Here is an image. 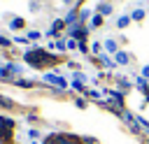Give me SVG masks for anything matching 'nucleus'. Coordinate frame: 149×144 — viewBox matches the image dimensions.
Instances as JSON below:
<instances>
[{
    "mask_svg": "<svg viewBox=\"0 0 149 144\" xmlns=\"http://www.w3.org/2000/svg\"><path fill=\"white\" fill-rule=\"evenodd\" d=\"M105 49H107V51H112V53H116V51H119V46H116V42H114V39H105Z\"/></svg>",
    "mask_w": 149,
    "mask_h": 144,
    "instance_id": "nucleus-5",
    "label": "nucleus"
},
{
    "mask_svg": "<svg viewBox=\"0 0 149 144\" xmlns=\"http://www.w3.org/2000/svg\"><path fill=\"white\" fill-rule=\"evenodd\" d=\"M100 23H102V16H100V14H98V16H93V21H91V26H100Z\"/></svg>",
    "mask_w": 149,
    "mask_h": 144,
    "instance_id": "nucleus-8",
    "label": "nucleus"
},
{
    "mask_svg": "<svg viewBox=\"0 0 149 144\" xmlns=\"http://www.w3.org/2000/svg\"><path fill=\"white\" fill-rule=\"evenodd\" d=\"M130 19H133V21H142V19H144V9H135V12L130 14Z\"/></svg>",
    "mask_w": 149,
    "mask_h": 144,
    "instance_id": "nucleus-6",
    "label": "nucleus"
},
{
    "mask_svg": "<svg viewBox=\"0 0 149 144\" xmlns=\"http://www.w3.org/2000/svg\"><path fill=\"white\" fill-rule=\"evenodd\" d=\"M98 14H112V5H109V2L98 5Z\"/></svg>",
    "mask_w": 149,
    "mask_h": 144,
    "instance_id": "nucleus-4",
    "label": "nucleus"
},
{
    "mask_svg": "<svg viewBox=\"0 0 149 144\" xmlns=\"http://www.w3.org/2000/svg\"><path fill=\"white\" fill-rule=\"evenodd\" d=\"M26 60L40 67V65H44V63H54V56H49V53H44V51H30V53H26Z\"/></svg>",
    "mask_w": 149,
    "mask_h": 144,
    "instance_id": "nucleus-1",
    "label": "nucleus"
},
{
    "mask_svg": "<svg viewBox=\"0 0 149 144\" xmlns=\"http://www.w3.org/2000/svg\"><path fill=\"white\" fill-rule=\"evenodd\" d=\"M21 26H23L21 19H14V21H12V28H21Z\"/></svg>",
    "mask_w": 149,
    "mask_h": 144,
    "instance_id": "nucleus-10",
    "label": "nucleus"
},
{
    "mask_svg": "<svg viewBox=\"0 0 149 144\" xmlns=\"http://www.w3.org/2000/svg\"><path fill=\"white\" fill-rule=\"evenodd\" d=\"M119 86H121V88H130V81H128V79H119Z\"/></svg>",
    "mask_w": 149,
    "mask_h": 144,
    "instance_id": "nucleus-9",
    "label": "nucleus"
},
{
    "mask_svg": "<svg viewBox=\"0 0 149 144\" xmlns=\"http://www.w3.org/2000/svg\"><path fill=\"white\" fill-rule=\"evenodd\" d=\"M0 144H2V139H0Z\"/></svg>",
    "mask_w": 149,
    "mask_h": 144,
    "instance_id": "nucleus-13",
    "label": "nucleus"
},
{
    "mask_svg": "<svg viewBox=\"0 0 149 144\" xmlns=\"http://www.w3.org/2000/svg\"><path fill=\"white\" fill-rule=\"evenodd\" d=\"M142 77H144V79H149V65H144V67H142Z\"/></svg>",
    "mask_w": 149,
    "mask_h": 144,
    "instance_id": "nucleus-12",
    "label": "nucleus"
},
{
    "mask_svg": "<svg viewBox=\"0 0 149 144\" xmlns=\"http://www.w3.org/2000/svg\"><path fill=\"white\" fill-rule=\"evenodd\" d=\"M130 21H133V19H130V16H121V19H119V21H116V26H119V28H126V26H128V23H130Z\"/></svg>",
    "mask_w": 149,
    "mask_h": 144,
    "instance_id": "nucleus-7",
    "label": "nucleus"
},
{
    "mask_svg": "<svg viewBox=\"0 0 149 144\" xmlns=\"http://www.w3.org/2000/svg\"><path fill=\"white\" fill-rule=\"evenodd\" d=\"M100 58H102V65H107V67H112V65H114V63H112L107 56H100Z\"/></svg>",
    "mask_w": 149,
    "mask_h": 144,
    "instance_id": "nucleus-11",
    "label": "nucleus"
},
{
    "mask_svg": "<svg viewBox=\"0 0 149 144\" xmlns=\"http://www.w3.org/2000/svg\"><path fill=\"white\" fill-rule=\"evenodd\" d=\"M114 63H116V65H128V63H130V56H128L126 51H116V53H114Z\"/></svg>",
    "mask_w": 149,
    "mask_h": 144,
    "instance_id": "nucleus-3",
    "label": "nucleus"
},
{
    "mask_svg": "<svg viewBox=\"0 0 149 144\" xmlns=\"http://www.w3.org/2000/svg\"><path fill=\"white\" fill-rule=\"evenodd\" d=\"M44 79H47L49 84H56L58 88H65V86H68V84H65V79H61V77H58V74H54V72H49Z\"/></svg>",
    "mask_w": 149,
    "mask_h": 144,
    "instance_id": "nucleus-2",
    "label": "nucleus"
}]
</instances>
